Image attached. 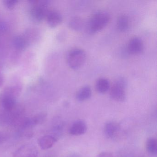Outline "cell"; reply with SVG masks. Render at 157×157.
I'll use <instances>...</instances> for the list:
<instances>
[{"mask_svg": "<svg viewBox=\"0 0 157 157\" xmlns=\"http://www.w3.org/2000/svg\"><path fill=\"white\" fill-rule=\"evenodd\" d=\"M3 139H4V137L2 136V134H0V142H1L2 141Z\"/></svg>", "mask_w": 157, "mask_h": 157, "instance_id": "e0dca14e", "label": "cell"}, {"mask_svg": "<svg viewBox=\"0 0 157 157\" xmlns=\"http://www.w3.org/2000/svg\"><path fill=\"white\" fill-rule=\"evenodd\" d=\"M117 28L122 32L127 31L129 28V21L128 18L125 15H122L118 18L117 21Z\"/></svg>", "mask_w": 157, "mask_h": 157, "instance_id": "7c38bea8", "label": "cell"}, {"mask_svg": "<svg viewBox=\"0 0 157 157\" xmlns=\"http://www.w3.org/2000/svg\"><path fill=\"white\" fill-rule=\"evenodd\" d=\"M62 21V17L57 12L53 11L48 15V22L49 25L53 27L58 26Z\"/></svg>", "mask_w": 157, "mask_h": 157, "instance_id": "8fae6325", "label": "cell"}, {"mask_svg": "<svg viewBox=\"0 0 157 157\" xmlns=\"http://www.w3.org/2000/svg\"><path fill=\"white\" fill-rule=\"evenodd\" d=\"M56 142V140L54 137L48 135L42 136L38 140L39 146L43 150L50 148Z\"/></svg>", "mask_w": 157, "mask_h": 157, "instance_id": "ba28073f", "label": "cell"}, {"mask_svg": "<svg viewBox=\"0 0 157 157\" xmlns=\"http://www.w3.org/2000/svg\"><path fill=\"white\" fill-rule=\"evenodd\" d=\"M95 87L96 90L99 93L104 94L110 89V82L107 79L101 78L96 81Z\"/></svg>", "mask_w": 157, "mask_h": 157, "instance_id": "30bf717a", "label": "cell"}, {"mask_svg": "<svg viewBox=\"0 0 157 157\" xmlns=\"http://www.w3.org/2000/svg\"><path fill=\"white\" fill-rule=\"evenodd\" d=\"M119 131V125L117 123L114 122H109L106 123L104 128L105 135L108 138L114 137Z\"/></svg>", "mask_w": 157, "mask_h": 157, "instance_id": "52a82bcc", "label": "cell"}, {"mask_svg": "<svg viewBox=\"0 0 157 157\" xmlns=\"http://www.w3.org/2000/svg\"><path fill=\"white\" fill-rule=\"evenodd\" d=\"M85 52L79 48H74L69 51L67 56V61L71 68L78 69L82 67L86 60Z\"/></svg>", "mask_w": 157, "mask_h": 157, "instance_id": "3957f363", "label": "cell"}, {"mask_svg": "<svg viewBox=\"0 0 157 157\" xmlns=\"http://www.w3.org/2000/svg\"><path fill=\"white\" fill-rule=\"evenodd\" d=\"M147 150L149 153L153 155L157 154V141L154 138L148 139L146 143Z\"/></svg>", "mask_w": 157, "mask_h": 157, "instance_id": "4fadbf2b", "label": "cell"}, {"mask_svg": "<svg viewBox=\"0 0 157 157\" xmlns=\"http://www.w3.org/2000/svg\"><path fill=\"white\" fill-rule=\"evenodd\" d=\"M69 25L72 30L77 31H80L83 27V22L79 17H74L70 21Z\"/></svg>", "mask_w": 157, "mask_h": 157, "instance_id": "5bb4252c", "label": "cell"}, {"mask_svg": "<svg viewBox=\"0 0 157 157\" xmlns=\"http://www.w3.org/2000/svg\"><path fill=\"white\" fill-rule=\"evenodd\" d=\"M127 81L124 78H119L116 80L110 90V96L113 100L124 102L126 98L125 89Z\"/></svg>", "mask_w": 157, "mask_h": 157, "instance_id": "7a4b0ae2", "label": "cell"}, {"mask_svg": "<svg viewBox=\"0 0 157 157\" xmlns=\"http://www.w3.org/2000/svg\"><path fill=\"white\" fill-rule=\"evenodd\" d=\"M97 157H113V154L111 152L108 151H104L100 153Z\"/></svg>", "mask_w": 157, "mask_h": 157, "instance_id": "2e32d148", "label": "cell"}, {"mask_svg": "<svg viewBox=\"0 0 157 157\" xmlns=\"http://www.w3.org/2000/svg\"><path fill=\"white\" fill-rule=\"evenodd\" d=\"M92 90L90 86H85L81 88L76 94V99L78 101H87L90 98Z\"/></svg>", "mask_w": 157, "mask_h": 157, "instance_id": "9c48e42d", "label": "cell"}, {"mask_svg": "<svg viewBox=\"0 0 157 157\" xmlns=\"http://www.w3.org/2000/svg\"><path fill=\"white\" fill-rule=\"evenodd\" d=\"M110 19V15L106 12H98L94 13L88 21L86 29L89 33H96L101 31L107 25Z\"/></svg>", "mask_w": 157, "mask_h": 157, "instance_id": "6da1fadb", "label": "cell"}, {"mask_svg": "<svg viewBox=\"0 0 157 157\" xmlns=\"http://www.w3.org/2000/svg\"><path fill=\"white\" fill-rule=\"evenodd\" d=\"M87 124L84 121L77 120L69 128V133L72 136H81L87 132Z\"/></svg>", "mask_w": 157, "mask_h": 157, "instance_id": "5b68a950", "label": "cell"}, {"mask_svg": "<svg viewBox=\"0 0 157 157\" xmlns=\"http://www.w3.org/2000/svg\"><path fill=\"white\" fill-rule=\"evenodd\" d=\"M128 48L129 53L132 55L140 54L143 51V42L139 37H134L129 41Z\"/></svg>", "mask_w": 157, "mask_h": 157, "instance_id": "8992f818", "label": "cell"}, {"mask_svg": "<svg viewBox=\"0 0 157 157\" xmlns=\"http://www.w3.org/2000/svg\"><path fill=\"white\" fill-rule=\"evenodd\" d=\"M38 151L35 145L26 144L15 151L13 157H37Z\"/></svg>", "mask_w": 157, "mask_h": 157, "instance_id": "277c9868", "label": "cell"}, {"mask_svg": "<svg viewBox=\"0 0 157 157\" xmlns=\"http://www.w3.org/2000/svg\"><path fill=\"white\" fill-rule=\"evenodd\" d=\"M2 105L6 111H11L15 105V101L11 97L6 96L2 100Z\"/></svg>", "mask_w": 157, "mask_h": 157, "instance_id": "9a60e30c", "label": "cell"}]
</instances>
